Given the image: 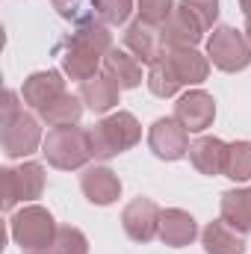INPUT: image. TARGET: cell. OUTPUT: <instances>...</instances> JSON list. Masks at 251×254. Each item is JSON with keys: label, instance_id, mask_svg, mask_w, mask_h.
Masks as SVG:
<instances>
[{"label": "cell", "instance_id": "cell-25", "mask_svg": "<svg viewBox=\"0 0 251 254\" xmlns=\"http://www.w3.org/2000/svg\"><path fill=\"white\" fill-rule=\"evenodd\" d=\"M51 249H54V254H89V240L80 228L65 225L57 231V240Z\"/></svg>", "mask_w": 251, "mask_h": 254}, {"label": "cell", "instance_id": "cell-2", "mask_svg": "<svg viewBox=\"0 0 251 254\" xmlns=\"http://www.w3.org/2000/svg\"><path fill=\"white\" fill-rule=\"evenodd\" d=\"M139 136H142V127L130 113H113L89 130L92 157L95 160H110V157L122 154L127 148H133L139 142Z\"/></svg>", "mask_w": 251, "mask_h": 254}, {"label": "cell", "instance_id": "cell-29", "mask_svg": "<svg viewBox=\"0 0 251 254\" xmlns=\"http://www.w3.org/2000/svg\"><path fill=\"white\" fill-rule=\"evenodd\" d=\"M0 107H3V122H9V119H15L18 113H24V110L18 107V95H15L12 89L3 92V104H0Z\"/></svg>", "mask_w": 251, "mask_h": 254}, {"label": "cell", "instance_id": "cell-5", "mask_svg": "<svg viewBox=\"0 0 251 254\" xmlns=\"http://www.w3.org/2000/svg\"><path fill=\"white\" fill-rule=\"evenodd\" d=\"M45 192V169L39 163H24L21 169H0V204L12 210L18 201H33Z\"/></svg>", "mask_w": 251, "mask_h": 254}, {"label": "cell", "instance_id": "cell-22", "mask_svg": "<svg viewBox=\"0 0 251 254\" xmlns=\"http://www.w3.org/2000/svg\"><path fill=\"white\" fill-rule=\"evenodd\" d=\"M39 116H42V122H48L51 127H71V125H77L80 116H83V101L65 92L63 98H57L54 104L42 107Z\"/></svg>", "mask_w": 251, "mask_h": 254}, {"label": "cell", "instance_id": "cell-12", "mask_svg": "<svg viewBox=\"0 0 251 254\" xmlns=\"http://www.w3.org/2000/svg\"><path fill=\"white\" fill-rule=\"evenodd\" d=\"M125 45L142 65H154L166 57V45H163L160 30L151 27V24H145V21H133V24L127 27Z\"/></svg>", "mask_w": 251, "mask_h": 254}, {"label": "cell", "instance_id": "cell-7", "mask_svg": "<svg viewBox=\"0 0 251 254\" xmlns=\"http://www.w3.org/2000/svg\"><path fill=\"white\" fill-rule=\"evenodd\" d=\"M148 145L160 160H181L189 154V130L178 119H157L148 130Z\"/></svg>", "mask_w": 251, "mask_h": 254}, {"label": "cell", "instance_id": "cell-23", "mask_svg": "<svg viewBox=\"0 0 251 254\" xmlns=\"http://www.w3.org/2000/svg\"><path fill=\"white\" fill-rule=\"evenodd\" d=\"M225 175L237 184L251 181V142H231L225 157Z\"/></svg>", "mask_w": 251, "mask_h": 254}, {"label": "cell", "instance_id": "cell-13", "mask_svg": "<svg viewBox=\"0 0 251 254\" xmlns=\"http://www.w3.org/2000/svg\"><path fill=\"white\" fill-rule=\"evenodd\" d=\"M80 187L83 195L98 204V207H110L119 195H122V181L116 172H110L107 166H89L83 175H80Z\"/></svg>", "mask_w": 251, "mask_h": 254}, {"label": "cell", "instance_id": "cell-15", "mask_svg": "<svg viewBox=\"0 0 251 254\" xmlns=\"http://www.w3.org/2000/svg\"><path fill=\"white\" fill-rule=\"evenodd\" d=\"M63 95H65V80L60 71H36L24 80V101L33 110H42V107L54 104Z\"/></svg>", "mask_w": 251, "mask_h": 254}, {"label": "cell", "instance_id": "cell-27", "mask_svg": "<svg viewBox=\"0 0 251 254\" xmlns=\"http://www.w3.org/2000/svg\"><path fill=\"white\" fill-rule=\"evenodd\" d=\"M139 3V21L151 24V27H163L166 18L175 12V0H136Z\"/></svg>", "mask_w": 251, "mask_h": 254}, {"label": "cell", "instance_id": "cell-30", "mask_svg": "<svg viewBox=\"0 0 251 254\" xmlns=\"http://www.w3.org/2000/svg\"><path fill=\"white\" fill-rule=\"evenodd\" d=\"M246 39L251 42V18H246Z\"/></svg>", "mask_w": 251, "mask_h": 254}, {"label": "cell", "instance_id": "cell-4", "mask_svg": "<svg viewBox=\"0 0 251 254\" xmlns=\"http://www.w3.org/2000/svg\"><path fill=\"white\" fill-rule=\"evenodd\" d=\"M9 231H12L15 243L30 252V249H48V246H54L60 228H57L54 216H51L45 207L33 204V207L18 210V213L9 219Z\"/></svg>", "mask_w": 251, "mask_h": 254}, {"label": "cell", "instance_id": "cell-26", "mask_svg": "<svg viewBox=\"0 0 251 254\" xmlns=\"http://www.w3.org/2000/svg\"><path fill=\"white\" fill-rule=\"evenodd\" d=\"M92 9L104 24H125L133 12V0H92Z\"/></svg>", "mask_w": 251, "mask_h": 254}, {"label": "cell", "instance_id": "cell-16", "mask_svg": "<svg viewBox=\"0 0 251 254\" xmlns=\"http://www.w3.org/2000/svg\"><path fill=\"white\" fill-rule=\"evenodd\" d=\"M225 157H228V145L216 136H201L189 145V160L192 166L207 175V178H216V175H225Z\"/></svg>", "mask_w": 251, "mask_h": 254}, {"label": "cell", "instance_id": "cell-6", "mask_svg": "<svg viewBox=\"0 0 251 254\" xmlns=\"http://www.w3.org/2000/svg\"><path fill=\"white\" fill-rule=\"evenodd\" d=\"M0 142H3V154H6L9 160L30 157V154L45 142V139H42L39 119H36V116H30V113H18L15 119L3 122Z\"/></svg>", "mask_w": 251, "mask_h": 254}, {"label": "cell", "instance_id": "cell-18", "mask_svg": "<svg viewBox=\"0 0 251 254\" xmlns=\"http://www.w3.org/2000/svg\"><path fill=\"white\" fill-rule=\"evenodd\" d=\"M122 98V86L116 80H110L107 74H95L92 80H83L80 86V101L92 110V113H110Z\"/></svg>", "mask_w": 251, "mask_h": 254}, {"label": "cell", "instance_id": "cell-20", "mask_svg": "<svg viewBox=\"0 0 251 254\" xmlns=\"http://www.w3.org/2000/svg\"><path fill=\"white\" fill-rule=\"evenodd\" d=\"M104 74H107L110 80H116L122 89H136V86L142 83V63H139L133 54L113 48V51L104 57Z\"/></svg>", "mask_w": 251, "mask_h": 254}, {"label": "cell", "instance_id": "cell-24", "mask_svg": "<svg viewBox=\"0 0 251 254\" xmlns=\"http://www.w3.org/2000/svg\"><path fill=\"white\" fill-rule=\"evenodd\" d=\"M181 86H184V83L178 80V74L172 71V65L166 63V57H163L160 63L151 65V71H148V89H151L157 98H172V95H178Z\"/></svg>", "mask_w": 251, "mask_h": 254}, {"label": "cell", "instance_id": "cell-1", "mask_svg": "<svg viewBox=\"0 0 251 254\" xmlns=\"http://www.w3.org/2000/svg\"><path fill=\"white\" fill-rule=\"evenodd\" d=\"M42 154L45 160L54 166V169H83L89 160H92V139H89V130L71 125V127H54L45 142H42Z\"/></svg>", "mask_w": 251, "mask_h": 254}, {"label": "cell", "instance_id": "cell-3", "mask_svg": "<svg viewBox=\"0 0 251 254\" xmlns=\"http://www.w3.org/2000/svg\"><path fill=\"white\" fill-rule=\"evenodd\" d=\"M207 60L219 71L237 74L251 65V42L234 27H213V36L207 39Z\"/></svg>", "mask_w": 251, "mask_h": 254}, {"label": "cell", "instance_id": "cell-14", "mask_svg": "<svg viewBox=\"0 0 251 254\" xmlns=\"http://www.w3.org/2000/svg\"><path fill=\"white\" fill-rule=\"evenodd\" d=\"M166 63L172 65V71L178 74V80L184 86L204 83L210 74V60L204 54H198L195 48H166Z\"/></svg>", "mask_w": 251, "mask_h": 254}, {"label": "cell", "instance_id": "cell-19", "mask_svg": "<svg viewBox=\"0 0 251 254\" xmlns=\"http://www.w3.org/2000/svg\"><path fill=\"white\" fill-rule=\"evenodd\" d=\"M201 243H204V252L207 254H243L246 252V243L240 240V231H234L225 219L210 222L201 231Z\"/></svg>", "mask_w": 251, "mask_h": 254}, {"label": "cell", "instance_id": "cell-28", "mask_svg": "<svg viewBox=\"0 0 251 254\" xmlns=\"http://www.w3.org/2000/svg\"><path fill=\"white\" fill-rule=\"evenodd\" d=\"M181 3L201 21L204 30H213V24L219 18V0H181Z\"/></svg>", "mask_w": 251, "mask_h": 254}, {"label": "cell", "instance_id": "cell-8", "mask_svg": "<svg viewBox=\"0 0 251 254\" xmlns=\"http://www.w3.org/2000/svg\"><path fill=\"white\" fill-rule=\"evenodd\" d=\"M160 207L151 198H133L122 213L125 234L133 243H151L160 234Z\"/></svg>", "mask_w": 251, "mask_h": 254}, {"label": "cell", "instance_id": "cell-32", "mask_svg": "<svg viewBox=\"0 0 251 254\" xmlns=\"http://www.w3.org/2000/svg\"><path fill=\"white\" fill-rule=\"evenodd\" d=\"M246 18H251V9H249V12H246Z\"/></svg>", "mask_w": 251, "mask_h": 254}, {"label": "cell", "instance_id": "cell-10", "mask_svg": "<svg viewBox=\"0 0 251 254\" xmlns=\"http://www.w3.org/2000/svg\"><path fill=\"white\" fill-rule=\"evenodd\" d=\"M175 119L187 127L189 133L207 130V127L213 125V119H216V101H213V95H207V92H201V89L187 92V95L175 104Z\"/></svg>", "mask_w": 251, "mask_h": 254}, {"label": "cell", "instance_id": "cell-11", "mask_svg": "<svg viewBox=\"0 0 251 254\" xmlns=\"http://www.w3.org/2000/svg\"><path fill=\"white\" fill-rule=\"evenodd\" d=\"M60 57H63V68L71 80H92L98 74L101 65V54L95 48H89L86 42H80L77 36H68L60 45Z\"/></svg>", "mask_w": 251, "mask_h": 254}, {"label": "cell", "instance_id": "cell-21", "mask_svg": "<svg viewBox=\"0 0 251 254\" xmlns=\"http://www.w3.org/2000/svg\"><path fill=\"white\" fill-rule=\"evenodd\" d=\"M222 219L234 231L251 234V187L249 190H228L222 195Z\"/></svg>", "mask_w": 251, "mask_h": 254}, {"label": "cell", "instance_id": "cell-9", "mask_svg": "<svg viewBox=\"0 0 251 254\" xmlns=\"http://www.w3.org/2000/svg\"><path fill=\"white\" fill-rule=\"evenodd\" d=\"M204 33L207 30L201 27V21L189 12L184 3H178L175 12L160 27V36H163V45L166 48H195L204 39Z\"/></svg>", "mask_w": 251, "mask_h": 254}, {"label": "cell", "instance_id": "cell-31", "mask_svg": "<svg viewBox=\"0 0 251 254\" xmlns=\"http://www.w3.org/2000/svg\"><path fill=\"white\" fill-rule=\"evenodd\" d=\"M27 254H54V252H48V249H30Z\"/></svg>", "mask_w": 251, "mask_h": 254}, {"label": "cell", "instance_id": "cell-17", "mask_svg": "<svg viewBox=\"0 0 251 254\" xmlns=\"http://www.w3.org/2000/svg\"><path fill=\"white\" fill-rule=\"evenodd\" d=\"M157 237L166 246H172V249H184V246H189L198 237V225H195V219L189 216L187 210L172 207V210L160 213V234Z\"/></svg>", "mask_w": 251, "mask_h": 254}]
</instances>
